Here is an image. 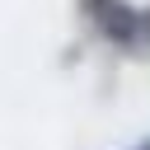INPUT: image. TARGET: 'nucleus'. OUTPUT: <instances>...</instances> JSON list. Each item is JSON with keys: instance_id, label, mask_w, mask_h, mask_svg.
Segmentation results:
<instances>
[{"instance_id": "nucleus-1", "label": "nucleus", "mask_w": 150, "mask_h": 150, "mask_svg": "<svg viewBox=\"0 0 150 150\" xmlns=\"http://www.w3.org/2000/svg\"><path fill=\"white\" fill-rule=\"evenodd\" d=\"M98 23H103V33H108V38H117V42H131V38H136V28H141L136 9H127V5H108Z\"/></svg>"}, {"instance_id": "nucleus-2", "label": "nucleus", "mask_w": 150, "mask_h": 150, "mask_svg": "<svg viewBox=\"0 0 150 150\" xmlns=\"http://www.w3.org/2000/svg\"><path fill=\"white\" fill-rule=\"evenodd\" d=\"M141 150H150V141H145V145H141Z\"/></svg>"}]
</instances>
